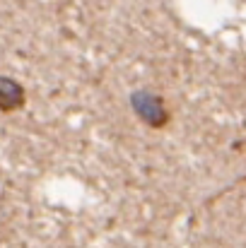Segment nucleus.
Returning <instances> with one entry per match:
<instances>
[{
	"mask_svg": "<svg viewBox=\"0 0 246 248\" xmlns=\"http://www.w3.org/2000/svg\"><path fill=\"white\" fill-rule=\"evenodd\" d=\"M131 104H133V108H135V113L145 121V123H150V125H155V128H160L166 123V111H164L162 101L155 96V94H150V92H135L133 96H131Z\"/></svg>",
	"mask_w": 246,
	"mask_h": 248,
	"instance_id": "nucleus-1",
	"label": "nucleus"
},
{
	"mask_svg": "<svg viewBox=\"0 0 246 248\" xmlns=\"http://www.w3.org/2000/svg\"><path fill=\"white\" fill-rule=\"evenodd\" d=\"M24 104V89L10 78H0V108L12 111Z\"/></svg>",
	"mask_w": 246,
	"mask_h": 248,
	"instance_id": "nucleus-2",
	"label": "nucleus"
}]
</instances>
